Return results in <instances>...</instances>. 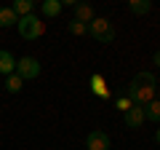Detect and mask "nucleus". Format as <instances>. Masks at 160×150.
<instances>
[{
  "label": "nucleus",
  "instance_id": "nucleus-1",
  "mask_svg": "<svg viewBox=\"0 0 160 150\" xmlns=\"http://www.w3.org/2000/svg\"><path fill=\"white\" fill-rule=\"evenodd\" d=\"M155 88H158V75L155 72H139L126 86V94L123 97H128L136 107H147L155 99Z\"/></svg>",
  "mask_w": 160,
  "mask_h": 150
},
{
  "label": "nucleus",
  "instance_id": "nucleus-19",
  "mask_svg": "<svg viewBox=\"0 0 160 150\" xmlns=\"http://www.w3.org/2000/svg\"><path fill=\"white\" fill-rule=\"evenodd\" d=\"M155 142L160 145V129H155Z\"/></svg>",
  "mask_w": 160,
  "mask_h": 150
},
{
  "label": "nucleus",
  "instance_id": "nucleus-9",
  "mask_svg": "<svg viewBox=\"0 0 160 150\" xmlns=\"http://www.w3.org/2000/svg\"><path fill=\"white\" fill-rule=\"evenodd\" d=\"M16 72V59H13V54L11 51H3L0 48V75H13Z\"/></svg>",
  "mask_w": 160,
  "mask_h": 150
},
{
  "label": "nucleus",
  "instance_id": "nucleus-8",
  "mask_svg": "<svg viewBox=\"0 0 160 150\" xmlns=\"http://www.w3.org/2000/svg\"><path fill=\"white\" fill-rule=\"evenodd\" d=\"M62 8H64L62 0H43V3H40V13L46 19H56L59 13H62Z\"/></svg>",
  "mask_w": 160,
  "mask_h": 150
},
{
  "label": "nucleus",
  "instance_id": "nucleus-5",
  "mask_svg": "<svg viewBox=\"0 0 160 150\" xmlns=\"http://www.w3.org/2000/svg\"><path fill=\"white\" fill-rule=\"evenodd\" d=\"M86 147L88 150H109L112 147V139H109V134L104 129H93L86 137Z\"/></svg>",
  "mask_w": 160,
  "mask_h": 150
},
{
  "label": "nucleus",
  "instance_id": "nucleus-14",
  "mask_svg": "<svg viewBox=\"0 0 160 150\" xmlns=\"http://www.w3.org/2000/svg\"><path fill=\"white\" fill-rule=\"evenodd\" d=\"M22 86H24V81L13 72V75H8V78H6V86H3V88H6L8 94H19V91H22Z\"/></svg>",
  "mask_w": 160,
  "mask_h": 150
},
{
  "label": "nucleus",
  "instance_id": "nucleus-15",
  "mask_svg": "<svg viewBox=\"0 0 160 150\" xmlns=\"http://www.w3.org/2000/svg\"><path fill=\"white\" fill-rule=\"evenodd\" d=\"M144 118H147V121H160V99H152V102L144 107Z\"/></svg>",
  "mask_w": 160,
  "mask_h": 150
},
{
  "label": "nucleus",
  "instance_id": "nucleus-3",
  "mask_svg": "<svg viewBox=\"0 0 160 150\" xmlns=\"http://www.w3.org/2000/svg\"><path fill=\"white\" fill-rule=\"evenodd\" d=\"M88 35H91L93 40H99V43H112L115 40V27H112V22L96 16L91 24H88Z\"/></svg>",
  "mask_w": 160,
  "mask_h": 150
},
{
  "label": "nucleus",
  "instance_id": "nucleus-7",
  "mask_svg": "<svg viewBox=\"0 0 160 150\" xmlns=\"http://www.w3.org/2000/svg\"><path fill=\"white\" fill-rule=\"evenodd\" d=\"M123 121H126V126H128V129H139L144 121H147V118H144V107H136V104H133V107L128 110L126 115H123Z\"/></svg>",
  "mask_w": 160,
  "mask_h": 150
},
{
  "label": "nucleus",
  "instance_id": "nucleus-2",
  "mask_svg": "<svg viewBox=\"0 0 160 150\" xmlns=\"http://www.w3.org/2000/svg\"><path fill=\"white\" fill-rule=\"evenodd\" d=\"M16 29L24 40H38V38L46 35V22L40 16H35V13H29V16H22L16 22Z\"/></svg>",
  "mask_w": 160,
  "mask_h": 150
},
{
  "label": "nucleus",
  "instance_id": "nucleus-18",
  "mask_svg": "<svg viewBox=\"0 0 160 150\" xmlns=\"http://www.w3.org/2000/svg\"><path fill=\"white\" fill-rule=\"evenodd\" d=\"M155 67H160V51H155Z\"/></svg>",
  "mask_w": 160,
  "mask_h": 150
},
{
  "label": "nucleus",
  "instance_id": "nucleus-6",
  "mask_svg": "<svg viewBox=\"0 0 160 150\" xmlns=\"http://www.w3.org/2000/svg\"><path fill=\"white\" fill-rule=\"evenodd\" d=\"M72 11H75V22L91 24L93 19H96V13H93V8L88 6V3H75V6H72Z\"/></svg>",
  "mask_w": 160,
  "mask_h": 150
},
{
  "label": "nucleus",
  "instance_id": "nucleus-12",
  "mask_svg": "<svg viewBox=\"0 0 160 150\" xmlns=\"http://www.w3.org/2000/svg\"><path fill=\"white\" fill-rule=\"evenodd\" d=\"M19 16L11 11V6L8 8H0V29H8V27H16Z\"/></svg>",
  "mask_w": 160,
  "mask_h": 150
},
{
  "label": "nucleus",
  "instance_id": "nucleus-13",
  "mask_svg": "<svg viewBox=\"0 0 160 150\" xmlns=\"http://www.w3.org/2000/svg\"><path fill=\"white\" fill-rule=\"evenodd\" d=\"M32 8H35V3H32V0H13L11 11L16 13L19 19H22V16H29V13H32Z\"/></svg>",
  "mask_w": 160,
  "mask_h": 150
},
{
  "label": "nucleus",
  "instance_id": "nucleus-16",
  "mask_svg": "<svg viewBox=\"0 0 160 150\" xmlns=\"http://www.w3.org/2000/svg\"><path fill=\"white\" fill-rule=\"evenodd\" d=\"M69 32L72 35H78V38H83V35H88V24H83V22H69Z\"/></svg>",
  "mask_w": 160,
  "mask_h": 150
},
{
  "label": "nucleus",
  "instance_id": "nucleus-10",
  "mask_svg": "<svg viewBox=\"0 0 160 150\" xmlns=\"http://www.w3.org/2000/svg\"><path fill=\"white\" fill-rule=\"evenodd\" d=\"M91 88H93V94L96 97H102V99H109V88H107V81H104L102 75H91Z\"/></svg>",
  "mask_w": 160,
  "mask_h": 150
},
{
  "label": "nucleus",
  "instance_id": "nucleus-11",
  "mask_svg": "<svg viewBox=\"0 0 160 150\" xmlns=\"http://www.w3.org/2000/svg\"><path fill=\"white\" fill-rule=\"evenodd\" d=\"M128 11L136 13V16H147L152 11V0H131L128 3Z\"/></svg>",
  "mask_w": 160,
  "mask_h": 150
},
{
  "label": "nucleus",
  "instance_id": "nucleus-4",
  "mask_svg": "<svg viewBox=\"0 0 160 150\" xmlns=\"http://www.w3.org/2000/svg\"><path fill=\"white\" fill-rule=\"evenodd\" d=\"M16 75L22 78L24 83H27V81H35V78L40 75V62H38L35 56H22V59L16 62Z\"/></svg>",
  "mask_w": 160,
  "mask_h": 150
},
{
  "label": "nucleus",
  "instance_id": "nucleus-17",
  "mask_svg": "<svg viewBox=\"0 0 160 150\" xmlns=\"http://www.w3.org/2000/svg\"><path fill=\"white\" fill-rule=\"evenodd\" d=\"M115 107H118V110H120V113H123V115H126L128 110H131V107H133V102H131V99H128V97H120V99H118V102H115Z\"/></svg>",
  "mask_w": 160,
  "mask_h": 150
}]
</instances>
